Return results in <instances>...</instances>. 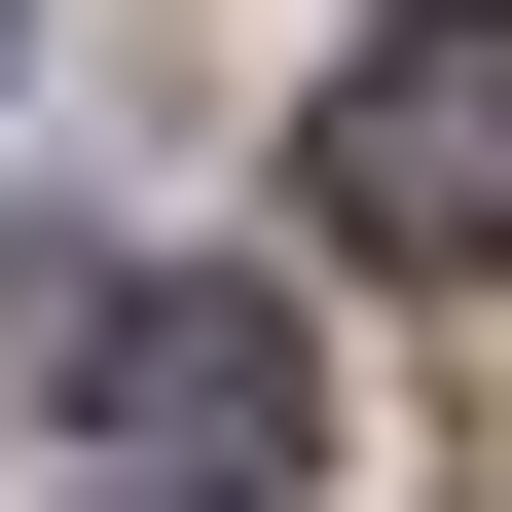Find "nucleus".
I'll return each instance as SVG.
<instances>
[{"instance_id":"obj_2","label":"nucleus","mask_w":512,"mask_h":512,"mask_svg":"<svg viewBox=\"0 0 512 512\" xmlns=\"http://www.w3.org/2000/svg\"><path fill=\"white\" fill-rule=\"evenodd\" d=\"M74 403H110V476H183V512H293L330 476V330L220 293V256H74Z\"/></svg>"},{"instance_id":"obj_1","label":"nucleus","mask_w":512,"mask_h":512,"mask_svg":"<svg viewBox=\"0 0 512 512\" xmlns=\"http://www.w3.org/2000/svg\"><path fill=\"white\" fill-rule=\"evenodd\" d=\"M293 220L403 256V293H512V0H366L330 110H293Z\"/></svg>"},{"instance_id":"obj_3","label":"nucleus","mask_w":512,"mask_h":512,"mask_svg":"<svg viewBox=\"0 0 512 512\" xmlns=\"http://www.w3.org/2000/svg\"><path fill=\"white\" fill-rule=\"evenodd\" d=\"M110 512H183V476H110Z\"/></svg>"}]
</instances>
